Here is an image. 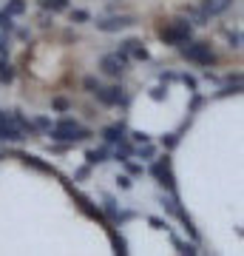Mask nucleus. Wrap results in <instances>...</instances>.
I'll return each instance as SVG.
<instances>
[{"label":"nucleus","instance_id":"obj_1","mask_svg":"<svg viewBox=\"0 0 244 256\" xmlns=\"http://www.w3.org/2000/svg\"><path fill=\"white\" fill-rule=\"evenodd\" d=\"M48 137L54 140V142H85L91 137L88 128H80V122L74 117H63L60 122L48 128Z\"/></svg>","mask_w":244,"mask_h":256},{"label":"nucleus","instance_id":"obj_2","mask_svg":"<svg viewBox=\"0 0 244 256\" xmlns=\"http://www.w3.org/2000/svg\"><path fill=\"white\" fill-rule=\"evenodd\" d=\"M179 54L185 57L188 63H196V66H202V68H210V66L219 63L216 52H213L208 43H196L193 37H190V40H185V43H179Z\"/></svg>","mask_w":244,"mask_h":256},{"label":"nucleus","instance_id":"obj_3","mask_svg":"<svg viewBox=\"0 0 244 256\" xmlns=\"http://www.w3.org/2000/svg\"><path fill=\"white\" fill-rule=\"evenodd\" d=\"M190 37H193V23L188 18H173L159 28V40L168 43V46H179V43H185Z\"/></svg>","mask_w":244,"mask_h":256},{"label":"nucleus","instance_id":"obj_4","mask_svg":"<svg viewBox=\"0 0 244 256\" xmlns=\"http://www.w3.org/2000/svg\"><path fill=\"white\" fill-rule=\"evenodd\" d=\"M148 174L154 176L165 191H176V176H173V171H171V156L168 154H165L162 160H154L151 168H148Z\"/></svg>","mask_w":244,"mask_h":256},{"label":"nucleus","instance_id":"obj_5","mask_svg":"<svg viewBox=\"0 0 244 256\" xmlns=\"http://www.w3.org/2000/svg\"><path fill=\"white\" fill-rule=\"evenodd\" d=\"M65 191H68V194H71V196H74V202H77V208H80L82 214L88 216V220H97V222H102L105 228H108V225H111V222L105 220V216H102V210L97 208V205H94V202H91L88 196H85V194H80V191H77V188H74V185H68V182H65Z\"/></svg>","mask_w":244,"mask_h":256},{"label":"nucleus","instance_id":"obj_6","mask_svg":"<svg viewBox=\"0 0 244 256\" xmlns=\"http://www.w3.org/2000/svg\"><path fill=\"white\" fill-rule=\"evenodd\" d=\"M94 97H97V102H102V106H128L131 102V97H128L125 92H122V86H100L97 92H94Z\"/></svg>","mask_w":244,"mask_h":256},{"label":"nucleus","instance_id":"obj_7","mask_svg":"<svg viewBox=\"0 0 244 256\" xmlns=\"http://www.w3.org/2000/svg\"><path fill=\"white\" fill-rule=\"evenodd\" d=\"M131 57L125 54V52H114V54H105L100 60V72L105 74V77H122V72H125V66Z\"/></svg>","mask_w":244,"mask_h":256},{"label":"nucleus","instance_id":"obj_8","mask_svg":"<svg viewBox=\"0 0 244 256\" xmlns=\"http://www.w3.org/2000/svg\"><path fill=\"white\" fill-rule=\"evenodd\" d=\"M136 18H131V14H111V18H102L97 20L94 26L100 28V32H105V34H111V32H122V28L134 26Z\"/></svg>","mask_w":244,"mask_h":256},{"label":"nucleus","instance_id":"obj_9","mask_svg":"<svg viewBox=\"0 0 244 256\" xmlns=\"http://www.w3.org/2000/svg\"><path fill=\"white\" fill-rule=\"evenodd\" d=\"M23 140H26V134H23V128L14 122V117L0 122V142H23Z\"/></svg>","mask_w":244,"mask_h":256},{"label":"nucleus","instance_id":"obj_10","mask_svg":"<svg viewBox=\"0 0 244 256\" xmlns=\"http://www.w3.org/2000/svg\"><path fill=\"white\" fill-rule=\"evenodd\" d=\"M119 52H125L128 57H136V60H148V57H151L142 40H122V43H119Z\"/></svg>","mask_w":244,"mask_h":256},{"label":"nucleus","instance_id":"obj_11","mask_svg":"<svg viewBox=\"0 0 244 256\" xmlns=\"http://www.w3.org/2000/svg\"><path fill=\"white\" fill-rule=\"evenodd\" d=\"M125 122H111V126L102 128V140L108 142V146H117L119 140H125Z\"/></svg>","mask_w":244,"mask_h":256},{"label":"nucleus","instance_id":"obj_12","mask_svg":"<svg viewBox=\"0 0 244 256\" xmlns=\"http://www.w3.org/2000/svg\"><path fill=\"white\" fill-rule=\"evenodd\" d=\"M230 3H233V0H202V12H205L208 18H216V14L230 9Z\"/></svg>","mask_w":244,"mask_h":256},{"label":"nucleus","instance_id":"obj_13","mask_svg":"<svg viewBox=\"0 0 244 256\" xmlns=\"http://www.w3.org/2000/svg\"><path fill=\"white\" fill-rule=\"evenodd\" d=\"M23 162L28 165V168H34V171H43V174H51V176H57V171H54V165H48V162H43L40 156H34V154H23L20 156Z\"/></svg>","mask_w":244,"mask_h":256},{"label":"nucleus","instance_id":"obj_14","mask_svg":"<svg viewBox=\"0 0 244 256\" xmlns=\"http://www.w3.org/2000/svg\"><path fill=\"white\" fill-rule=\"evenodd\" d=\"M102 216L108 222H119V205H117L114 196H105V200H102Z\"/></svg>","mask_w":244,"mask_h":256},{"label":"nucleus","instance_id":"obj_15","mask_svg":"<svg viewBox=\"0 0 244 256\" xmlns=\"http://www.w3.org/2000/svg\"><path fill=\"white\" fill-rule=\"evenodd\" d=\"M108 156H111L108 148H88V151H85V160H88V165H102V162H108Z\"/></svg>","mask_w":244,"mask_h":256},{"label":"nucleus","instance_id":"obj_16","mask_svg":"<svg viewBox=\"0 0 244 256\" xmlns=\"http://www.w3.org/2000/svg\"><path fill=\"white\" fill-rule=\"evenodd\" d=\"M131 154H134V148H131L128 137H125V140H119V142H117V151H114V160H117V162H125Z\"/></svg>","mask_w":244,"mask_h":256},{"label":"nucleus","instance_id":"obj_17","mask_svg":"<svg viewBox=\"0 0 244 256\" xmlns=\"http://www.w3.org/2000/svg\"><path fill=\"white\" fill-rule=\"evenodd\" d=\"M0 82H3V86L14 82V66H11L9 60H6V57L0 60Z\"/></svg>","mask_w":244,"mask_h":256},{"label":"nucleus","instance_id":"obj_18","mask_svg":"<svg viewBox=\"0 0 244 256\" xmlns=\"http://www.w3.org/2000/svg\"><path fill=\"white\" fill-rule=\"evenodd\" d=\"M108 230H111V228H108ZM111 242H114V254H117V256H125V254H128V242L119 236L117 230H111Z\"/></svg>","mask_w":244,"mask_h":256},{"label":"nucleus","instance_id":"obj_19","mask_svg":"<svg viewBox=\"0 0 244 256\" xmlns=\"http://www.w3.org/2000/svg\"><path fill=\"white\" fill-rule=\"evenodd\" d=\"M173 248H176L179 254H185V256H196V254H199L193 242H182V239H176V236H173Z\"/></svg>","mask_w":244,"mask_h":256},{"label":"nucleus","instance_id":"obj_20","mask_svg":"<svg viewBox=\"0 0 244 256\" xmlns=\"http://www.w3.org/2000/svg\"><path fill=\"white\" fill-rule=\"evenodd\" d=\"M3 12H6V14H11V18H17V14H23V12H26V0H9Z\"/></svg>","mask_w":244,"mask_h":256},{"label":"nucleus","instance_id":"obj_21","mask_svg":"<svg viewBox=\"0 0 244 256\" xmlns=\"http://www.w3.org/2000/svg\"><path fill=\"white\" fill-rule=\"evenodd\" d=\"M185 18H188L190 23H196V26H205V23H208V14H205L202 9H188L185 12Z\"/></svg>","mask_w":244,"mask_h":256},{"label":"nucleus","instance_id":"obj_22","mask_svg":"<svg viewBox=\"0 0 244 256\" xmlns=\"http://www.w3.org/2000/svg\"><path fill=\"white\" fill-rule=\"evenodd\" d=\"M40 6H43L45 12H65L68 9V0H43Z\"/></svg>","mask_w":244,"mask_h":256},{"label":"nucleus","instance_id":"obj_23","mask_svg":"<svg viewBox=\"0 0 244 256\" xmlns=\"http://www.w3.org/2000/svg\"><path fill=\"white\" fill-rule=\"evenodd\" d=\"M136 156H142V160H154L156 156V148L151 142H142V146L136 148Z\"/></svg>","mask_w":244,"mask_h":256},{"label":"nucleus","instance_id":"obj_24","mask_svg":"<svg viewBox=\"0 0 244 256\" xmlns=\"http://www.w3.org/2000/svg\"><path fill=\"white\" fill-rule=\"evenodd\" d=\"M100 86H102V82L97 80L94 74H88V77L82 80V88H85V92H88V94H94V92H97V88H100Z\"/></svg>","mask_w":244,"mask_h":256},{"label":"nucleus","instance_id":"obj_25","mask_svg":"<svg viewBox=\"0 0 244 256\" xmlns=\"http://www.w3.org/2000/svg\"><path fill=\"white\" fill-rule=\"evenodd\" d=\"M0 28L9 34V32H14V20H11V14H6V12H0Z\"/></svg>","mask_w":244,"mask_h":256},{"label":"nucleus","instance_id":"obj_26","mask_svg":"<svg viewBox=\"0 0 244 256\" xmlns=\"http://www.w3.org/2000/svg\"><path fill=\"white\" fill-rule=\"evenodd\" d=\"M51 108L63 114V111H68V108H71V100H65V97H54V100H51Z\"/></svg>","mask_w":244,"mask_h":256},{"label":"nucleus","instance_id":"obj_27","mask_svg":"<svg viewBox=\"0 0 244 256\" xmlns=\"http://www.w3.org/2000/svg\"><path fill=\"white\" fill-rule=\"evenodd\" d=\"M165 97H168V86H156V88H151V100H156V102H162Z\"/></svg>","mask_w":244,"mask_h":256},{"label":"nucleus","instance_id":"obj_28","mask_svg":"<svg viewBox=\"0 0 244 256\" xmlns=\"http://www.w3.org/2000/svg\"><path fill=\"white\" fill-rule=\"evenodd\" d=\"M176 80H182V82L190 88V92H196V86H199V82H196V77H193V74H188V72H185V74H176Z\"/></svg>","mask_w":244,"mask_h":256},{"label":"nucleus","instance_id":"obj_29","mask_svg":"<svg viewBox=\"0 0 244 256\" xmlns=\"http://www.w3.org/2000/svg\"><path fill=\"white\" fill-rule=\"evenodd\" d=\"M125 168H128V176H142L145 168L139 162H131V160H125Z\"/></svg>","mask_w":244,"mask_h":256},{"label":"nucleus","instance_id":"obj_30","mask_svg":"<svg viewBox=\"0 0 244 256\" xmlns=\"http://www.w3.org/2000/svg\"><path fill=\"white\" fill-rule=\"evenodd\" d=\"M88 20H91V14L85 9H74L71 12V23H88Z\"/></svg>","mask_w":244,"mask_h":256},{"label":"nucleus","instance_id":"obj_31","mask_svg":"<svg viewBox=\"0 0 244 256\" xmlns=\"http://www.w3.org/2000/svg\"><path fill=\"white\" fill-rule=\"evenodd\" d=\"M148 225H154L156 230H171L168 220H159V216H148Z\"/></svg>","mask_w":244,"mask_h":256},{"label":"nucleus","instance_id":"obj_32","mask_svg":"<svg viewBox=\"0 0 244 256\" xmlns=\"http://www.w3.org/2000/svg\"><path fill=\"white\" fill-rule=\"evenodd\" d=\"M162 146L168 148V151H171V148H176V146H179V134H165V137H162Z\"/></svg>","mask_w":244,"mask_h":256},{"label":"nucleus","instance_id":"obj_33","mask_svg":"<svg viewBox=\"0 0 244 256\" xmlns=\"http://www.w3.org/2000/svg\"><path fill=\"white\" fill-rule=\"evenodd\" d=\"M31 122H34L37 131H48V128H51V120L48 117H37V120H31Z\"/></svg>","mask_w":244,"mask_h":256},{"label":"nucleus","instance_id":"obj_34","mask_svg":"<svg viewBox=\"0 0 244 256\" xmlns=\"http://www.w3.org/2000/svg\"><path fill=\"white\" fill-rule=\"evenodd\" d=\"M227 40H230V48H242V34L239 32H227Z\"/></svg>","mask_w":244,"mask_h":256},{"label":"nucleus","instance_id":"obj_35","mask_svg":"<svg viewBox=\"0 0 244 256\" xmlns=\"http://www.w3.org/2000/svg\"><path fill=\"white\" fill-rule=\"evenodd\" d=\"M117 185H119V191H131V185L134 182H131V176L128 174H122V176H117Z\"/></svg>","mask_w":244,"mask_h":256},{"label":"nucleus","instance_id":"obj_36","mask_svg":"<svg viewBox=\"0 0 244 256\" xmlns=\"http://www.w3.org/2000/svg\"><path fill=\"white\" fill-rule=\"evenodd\" d=\"M131 140H134V142H139V146H142V142H151V137H148L145 131H134V134H131Z\"/></svg>","mask_w":244,"mask_h":256},{"label":"nucleus","instance_id":"obj_37","mask_svg":"<svg viewBox=\"0 0 244 256\" xmlns=\"http://www.w3.org/2000/svg\"><path fill=\"white\" fill-rule=\"evenodd\" d=\"M6 52H9V37L0 34V54H6Z\"/></svg>","mask_w":244,"mask_h":256},{"label":"nucleus","instance_id":"obj_38","mask_svg":"<svg viewBox=\"0 0 244 256\" xmlns=\"http://www.w3.org/2000/svg\"><path fill=\"white\" fill-rule=\"evenodd\" d=\"M159 80H162V82H171V80H176V74H173V72H162V74H159Z\"/></svg>","mask_w":244,"mask_h":256},{"label":"nucleus","instance_id":"obj_39","mask_svg":"<svg viewBox=\"0 0 244 256\" xmlns=\"http://www.w3.org/2000/svg\"><path fill=\"white\" fill-rule=\"evenodd\" d=\"M3 120H11V111H6V108H0V122Z\"/></svg>","mask_w":244,"mask_h":256},{"label":"nucleus","instance_id":"obj_40","mask_svg":"<svg viewBox=\"0 0 244 256\" xmlns=\"http://www.w3.org/2000/svg\"><path fill=\"white\" fill-rule=\"evenodd\" d=\"M0 156H3V154H0Z\"/></svg>","mask_w":244,"mask_h":256}]
</instances>
